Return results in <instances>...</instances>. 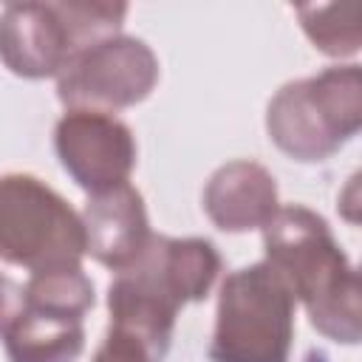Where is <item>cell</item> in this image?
Wrapping results in <instances>:
<instances>
[{
	"label": "cell",
	"mask_w": 362,
	"mask_h": 362,
	"mask_svg": "<svg viewBox=\"0 0 362 362\" xmlns=\"http://www.w3.org/2000/svg\"><path fill=\"white\" fill-rule=\"evenodd\" d=\"M124 3H11L0 14V59L25 79L59 76L85 48L116 37Z\"/></svg>",
	"instance_id": "7a4b0ae2"
},
{
	"label": "cell",
	"mask_w": 362,
	"mask_h": 362,
	"mask_svg": "<svg viewBox=\"0 0 362 362\" xmlns=\"http://www.w3.org/2000/svg\"><path fill=\"white\" fill-rule=\"evenodd\" d=\"M23 311H25V286L0 274V337L8 334V328L23 317Z\"/></svg>",
	"instance_id": "9a60e30c"
},
{
	"label": "cell",
	"mask_w": 362,
	"mask_h": 362,
	"mask_svg": "<svg viewBox=\"0 0 362 362\" xmlns=\"http://www.w3.org/2000/svg\"><path fill=\"white\" fill-rule=\"evenodd\" d=\"M158 82V59L147 42L116 34L76 54L57 76V96L68 110L113 113L141 102Z\"/></svg>",
	"instance_id": "8992f818"
},
{
	"label": "cell",
	"mask_w": 362,
	"mask_h": 362,
	"mask_svg": "<svg viewBox=\"0 0 362 362\" xmlns=\"http://www.w3.org/2000/svg\"><path fill=\"white\" fill-rule=\"evenodd\" d=\"M266 263L308 308L311 325L337 342H359V274L328 223L305 206H280L263 226Z\"/></svg>",
	"instance_id": "6da1fadb"
},
{
	"label": "cell",
	"mask_w": 362,
	"mask_h": 362,
	"mask_svg": "<svg viewBox=\"0 0 362 362\" xmlns=\"http://www.w3.org/2000/svg\"><path fill=\"white\" fill-rule=\"evenodd\" d=\"M79 218L85 229V252L113 272L127 269L153 238L141 192L130 181L90 195Z\"/></svg>",
	"instance_id": "ba28073f"
},
{
	"label": "cell",
	"mask_w": 362,
	"mask_h": 362,
	"mask_svg": "<svg viewBox=\"0 0 362 362\" xmlns=\"http://www.w3.org/2000/svg\"><path fill=\"white\" fill-rule=\"evenodd\" d=\"M294 305L291 288L266 260L232 272L221 283L212 362H288Z\"/></svg>",
	"instance_id": "277c9868"
},
{
	"label": "cell",
	"mask_w": 362,
	"mask_h": 362,
	"mask_svg": "<svg viewBox=\"0 0 362 362\" xmlns=\"http://www.w3.org/2000/svg\"><path fill=\"white\" fill-rule=\"evenodd\" d=\"M93 305V283L82 272V266H57L31 272L25 283V308L82 320V314Z\"/></svg>",
	"instance_id": "7c38bea8"
},
{
	"label": "cell",
	"mask_w": 362,
	"mask_h": 362,
	"mask_svg": "<svg viewBox=\"0 0 362 362\" xmlns=\"http://www.w3.org/2000/svg\"><path fill=\"white\" fill-rule=\"evenodd\" d=\"M82 218L45 181L28 173L0 175V257L28 272L79 266Z\"/></svg>",
	"instance_id": "5b68a950"
},
{
	"label": "cell",
	"mask_w": 362,
	"mask_h": 362,
	"mask_svg": "<svg viewBox=\"0 0 362 362\" xmlns=\"http://www.w3.org/2000/svg\"><path fill=\"white\" fill-rule=\"evenodd\" d=\"M300 23L308 40L331 54L348 57L359 48V6L356 3H331V6H303L297 8Z\"/></svg>",
	"instance_id": "4fadbf2b"
},
{
	"label": "cell",
	"mask_w": 362,
	"mask_h": 362,
	"mask_svg": "<svg viewBox=\"0 0 362 362\" xmlns=\"http://www.w3.org/2000/svg\"><path fill=\"white\" fill-rule=\"evenodd\" d=\"M362 124V76L356 65H334L283 85L266 110L272 141L297 161H322Z\"/></svg>",
	"instance_id": "3957f363"
},
{
	"label": "cell",
	"mask_w": 362,
	"mask_h": 362,
	"mask_svg": "<svg viewBox=\"0 0 362 362\" xmlns=\"http://www.w3.org/2000/svg\"><path fill=\"white\" fill-rule=\"evenodd\" d=\"M204 209L223 232H249L266 226L280 209L274 175L257 161H229L206 181Z\"/></svg>",
	"instance_id": "9c48e42d"
},
{
	"label": "cell",
	"mask_w": 362,
	"mask_h": 362,
	"mask_svg": "<svg viewBox=\"0 0 362 362\" xmlns=\"http://www.w3.org/2000/svg\"><path fill=\"white\" fill-rule=\"evenodd\" d=\"M68 175L90 195L127 184L136 167V141L124 122L102 110H68L54 130Z\"/></svg>",
	"instance_id": "52a82bcc"
},
{
	"label": "cell",
	"mask_w": 362,
	"mask_h": 362,
	"mask_svg": "<svg viewBox=\"0 0 362 362\" xmlns=\"http://www.w3.org/2000/svg\"><path fill=\"white\" fill-rule=\"evenodd\" d=\"M133 263L141 266L178 305L206 297L221 272V255L204 238L153 235Z\"/></svg>",
	"instance_id": "30bf717a"
},
{
	"label": "cell",
	"mask_w": 362,
	"mask_h": 362,
	"mask_svg": "<svg viewBox=\"0 0 362 362\" xmlns=\"http://www.w3.org/2000/svg\"><path fill=\"white\" fill-rule=\"evenodd\" d=\"M93 362H158V359L139 337L110 325V331H107L105 342L99 345Z\"/></svg>",
	"instance_id": "5bb4252c"
},
{
	"label": "cell",
	"mask_w": 362,
	"mask_h": 362,
	"mask_svg": "<svg viewBox=\"0 0 362 362\" xmlns=\"http://www.w3.org/2000/svg\"><path fill=\"white\" fill-rule=\"evenodd\" d=\"M85 348L82 320L25 308L6 334L11 362H74Z\"/></svg>",
	"instance_id": "8fae6325"
}]
</instances>
